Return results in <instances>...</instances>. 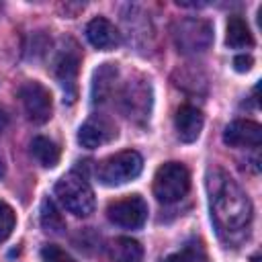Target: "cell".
Returning a JSON list of instances; mask_svg holds the SVG:
<instances>
[{
  "label": "cell",
  "mask_w": 262,
  "mask_h": 262,
  "mask_svg": "<svg viewBox=\"0 0 262 262\" xmlns=\"http://www.w3.org/2000/svg\"><path fill=\"white\" fill-rule=\"evenodd\" d=\"M174 129H176V135L180 141H184V143L196 141L203 131V113L192 104L180 106L174 117Z\"/></svg>",
  "instance_id": "11"
},
{
  "label": "cell",
  "mask_w": 262,
  "mask_h": 262,
  "mask_svg": "<svg viewBox=\"0 0 262 262\" xmlns=\"http://www.w3.org/2000/svg\"><path fill=\"white\" fill-rule=\"evenodd\" d=\"M106 217L111 223L125 229H139L147 219V203L139 194H129L125 199L113 201L106 207Z\"/></svg>",
  "instance_id": "7"
},
{
  "label": "cell",
  "mask_w": 262,
  "mask_h": 262,
  "mask_svg": "<svg viewBox=\"0 0 262 262\" xmlns=\"http://www.w3.org/2000/svg\"><path fill=\"white\" fill-rule=\"evenodd\" d=\"M39 219H41V227L47 233H61L66 229V221L59 213V209L55 207V203L51 199H45L41 203V211H39Z\"/></svg>",
  "instance_id": "19"
},
{
  "label": "cell",
  "mask_w": 262,
  "mask_h": 262,
  "mask_svg": "<svg viewBox=\"0 0 262 262\" xmlns=\"http://www.w3.org/2000/svg\"><path fill=\"white\" fill-rule=\"evenodd\" d=\"M31 154H33V158L43 168H53L59 162V156H61L59 145L55 141H51L49 137H43V135L33 137V141H31Z\"/></svg>",
  "instance_id": "17"
},
{
  "label": "cell",
  "mask_w": 262,
  "mask_h": 262,
  "mask_svg": "<svg viewBox=\"0 0 262 262\" xmlns=\"http://www.w3.org/2000/svg\"><path fill=\"white\" fill-rule=\"evenodd\" d=\"M143 248L137 239L117 237L108 246V262H141Z\"/></svg>",
  "instance_id": "16"
},
{
  "label": "cell",
  "mask_w": 262,
  "mask_h": 262,
  "mask_svg": "<svg viewBox=\"0 0 262 262\" xmlns=\"http://www.w3.org/2000/svg\"><path fill=\"white\" fill-rule=\"evenodd\" d=\"M14 223H16V215H14L12 207L6 205L4 201H0V242L10 237V233L14 229Z\"/></svg>",
  "instance_id": "20"
},
{
  "label": "cell",
  "mask_w": 262,
  "mask_h": 262,
  "mask_svg": "<svg viewBox=\"0 0 262 262\" xmlns=\"http://www.w3.org/2000/svg\"><path fill=\"white\" fill-rule=\"evenodd\" d=\"M55 196L61 203V207L74 213L76 217H88L96 207L92 186L82 174H76V172H70L57 180Z\"/></svg>",
  "instance_id": "2"
},
{
  "label": "cell",
  "mask_w": 262,
  "mask_h": 262,
  "mask_svg": "<svg viewBox=\"0 0 262 262\" xmlns=\"http://www.w3.org/2000/svg\"><path fill=\"white\" fill-rule=\"evenodd\" d=\"M174 45L180 53H203L213 43V25L205 18H182L172 29Z\"/></svg>",
  "instance_id": "5"
},
{
  "label": "cell",
  "mask_w": 262,
  "mask_h": 262,
  "mask_svg": "<svg viewBox=\"0 0 262 262\" xmlns=\"http://www.w3.org/2000/svg\"><path fill=\"white\" fill-rule=\"evenodd\" d=\"M41 258L43 262H76L66 250H61L55 244H47L41 248Z\"/></svg>",
  "instance_id": "21"
},
{
  "label": "cell",
  "mask_w": 262,
  "mask_h": 262,
  "mask_svg": "<svg viewBox=\"0 0 262 262\" xmlns=\"http://www.w3.org/2000/svg\"><path fill=\"white\" fill-rule=\"evenodd\" d=\"M225 43L231 49H244L254 45V37L250 33L248 23L239 14H231L227 18V29H225Z\"/></svg>",
  "instance_id": "14"
},
{
  "label": "cell",
  "mask_w": 262,
  "mask_h": 262,
  "mask_svg": "<svg viewBox=\"0 0 262 262\" xmlns=\"http://www.w3.org/2000/svg\"><path fill=\"white\" fill-rule=\"evenodd\" d=\"M252 262H260V256H252Z\"/></svg>",
  "instance_id": "24"
},
{
  "label": "cell",
  "mask_w": 262,
  "mask_h": 262,
  "mask_svg": "<svg viewBox=\"0 0 262 262\" xmlns=\"http://www.w3.org/2000/svg\"><path fill=\"white\" fill-rule=\"evenodd\" d=\"M121 108L135 123H145L151 111V86L147 80H129L121 92Z\"/></svg>",
  "instance_id": "6"
},
{
  "label": "cell",
  "mask_w": 262,
  "mask_h": 262,
  "mask_svg": "<svg viewBox=\"0 0 262 262\" xmlns=\"http://www.w3.org/2000/svg\"><path fill=\"white\" fill-rule=\"evenodd\" d=\"M223 141L231 147H258L262 141V127L256 121H231L223 131Z\"/></svg>",
  "instance_id": "10"
},
{
  "label": "cell",
  "mask_w": 262,
  "mask_h": 262,
  "mask_svg": "<svg viewBox=\"0 0 262 262\" xmlns=\"http://www.w3.org/2000/svg\"><path fill=\"white\" fill-rule=\"evenodd\" d=\"M20 102L25 106V113L29 121L35 125H43L51 117V92L41 82H25L18 90Z\"/></svg>",
  "instance_id": "8"
},
{
  "label": "cell",
  "mask_w": 262,
  "mask_h": 262,
  "mask_svg": "<svg viewBox=\"0 0 262 262\" xmlns=\"http://www.w3.org/2000/svg\"><path fill=\"white\" fill-rule=\"evenodd\" d=\"M86 37L90 45L100 51H108L115 45H119V31L104 16H96L86 25Z\"/></svg>",
  "instance_id": "12"
},
{
  "label": "cell",
  "mask_w": 262,
  "mask_h": 262,
  "mask_svg": "<svg viewBox=\"0 0 262 262\" xmlns=\"http://www.w3.org/2000/svg\"><path fill=\"white\" fill-rule=\"evenodd\" d=\"M117 76H119L117 63H102L94 72V82H92V100L94 102H104L106 100V96L113 92Z\"/></svg>",
  "instance_id": "15"
},
{
  "label": "cell",
  "mask_w": 262,
  "mask_h": 262,
  "mask_svg": "<svg viewBox=\"0 0 262 262\" xmlns=\"http://www.w3.org/2000/svg\"><path fill=\"white\" fill-rule=\"evenodd\" d=\"M6 125H8V115L0 108V135L4 133V129H6Z\"/></svg>",
  "instance_id": "23"
},
{
  "label": "cell",
  "mask_w": 262,
  "mask_h": 262,
  "mask_svg": "<svg viewBox=\"0 0 262 262\" xmlns=\"http://www.w3.org/2000/svg\"><path fill=\"white\" fill-rule=\"evenodd\" d=\"M252 63H254L252 55H237V57L233 59V68H235V72H248V70L252 68Z\"/></svg>",
  "instance_id": "22"
},
{
  "label": "cell",
  "mask_w": 262,
  "mask_h": 262,
  "mask_svg": "<svg viewBox=\"0 0 262 262\" xmlns=\"http://www.w3.org/2000/svg\"><path fill=\"white\" fill-rule=\"evenodd\" d=\"M78 66H80V53L76 51V47L63 49L57 55V59H55V76H57L59 84L66 90H74V80L78 76Z\"/></svg>",
  "instance_id": "13"
},
{
  "label": "cell",
  "mask_w": 262,
  "mask_h": 262,
  "mask_svg": "<svg viewBox=\"0 0 262 262\" xmlns=\"http://www.w3.org/2000/svg\"><path fill=\"white\" fill-rule=\"evenodd\" d=\"M115 137H117V127L106 117H100V115L90 117L78 129V143L82 147H88V149H94L102 143H108Z\"/></svg>",
  "instance_id": "9"
},
{
  "label": "cell",
  "mask_w": 262,
  "mask_h": 262,
  "mask_svg": "<svg viewBox=\"0 0 262 262\" xmlns=\"http://www.w3.org/2000/svg\"><path fill=\"white\" fill-rule=\"evenodd\" d=\"M164 262H209V258H207V250H205L203 242L190 239L180 250L168 254L164 258Z\"/></svg>",
  "instance_id": "18"
},
{
  "label": "cell",
  "mask_w": 262,
  "mask_h": 262,
  "mask_svg": "<svg viewBox=\"0 0 262 262\" xmlns=\"http://www.w3.org/2000/svg\"><path fill=\"white\" fill-rule=\"evenodd\" d=\"M143 170V158L135 149H123L115 156L104 158L98 168L96 176L98 182L104 186H121L133 178H137Z\"/></svg>",
  "instance_id": "3"
},
{
  "label": "cell",
  "mask_w": 262,
  "mask_h": 262,
  "mask_svg": "<svg viewBox=\"0 0 262 262\" xmlns=\"http://www.w3.org/2000/svg\"><path fill=\"white\" fill-rule=\"evenodd\" d=\"M211 217L221 233H239L250 225L252 203L242 186L221 168L207 174Z\"/></svg>",
  "instance_id": "1"
},
{
  "label": "cell",
  "mask_w": 262,
  "mask_h": 262,
  "mask_svg": "<svg viewBox=\"0 0 262 262\" xmlns=\"http://www.w3.org/2000/svg\"><path fill=\"white\" fill-rule=\"evenodd\" d=\"M190 188V174L180 162H166L156 170L154 176V194L160 203H176Z\"/></svg>",
  "instance_id": "4"
}]
</instances>
